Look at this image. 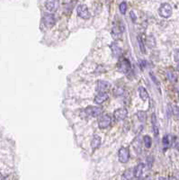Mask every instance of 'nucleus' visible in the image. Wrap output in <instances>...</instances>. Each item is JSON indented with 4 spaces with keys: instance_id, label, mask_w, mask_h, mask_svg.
Here are the masks:
<instances>
[{
    "instance_id": "obj_24",
    "label": "nucleus",
    "mask_w": 179,
    "mask_h": 180,
    "mask_svg": "<svg viewBox=\"0 0 179 180\" xmlns=\"http://www.w3.org/2000/svg\"><path fill=\"white\" fill-rule=\"evenodd\" d=\"M133 147H134V149L136 150V151H139L140 150V140H139V138H136V140L134 141V142H133Z\"/></svg>"
},
{
    "instance_id": "obj_22",
    "label": "nucleus",
    "mask_w": 179,
    "mask_h": 180,
    "mask_svg": "<svg viewBox=\"0 0 179 180\" xmlns=\"http://www.w3.org/2000/svg\"><path fill=\"white\" fill-rule=\"evenodd\" d=\"M119 9H120V12H121L123 15H125L126 10H127V4H126V2L121 3V4H120V6H119Z\"/></svg>"
},
{
    "instance_id": "obj_5",
    "label": "nucleus",
    "mask_w": 179,
    "mask_h": 180,
    "mask_svg": "<svg viewBox=\"0 0 179 180\" xmlns=\"http://www.w3.org/2000/svg\"><path fill=\"white\" fill-rule=\"evenodd\" d=\"M118 158H119V161L122 163H127L130 158V151L128 148L123 147L119 150V153H118Z\"/></svg>"
},
{
    "instance_id": "obj_14",
    "label": "nucleus",
    "mask_w": 179,
    "mask_h": 180,
    "mask_svg": "<svg viewBox=\"0 0 179 180\" xmlns=\"http://www.w3.org/2000/svg\"><path fill=\"white\" fill-rule=\"evenodd\" d=\"M101 145V138L98 135H94L91 141V148L93 149V151L98 149Z\"/></svg>"
},
{
    "instance_id": "obj_3",
    "label": "nucleus",
    "mask_w": 179,
    "mask_h": 180,
    "mask_svg": "<svg viewBox=\"0 0 179 180\" xmlns=\"http://www.w3.org/2000/svg\"><path fill=\"white\" fill-rule=\"evenodd\" d=\"M117 69H118V70L120 72L126 74L131 69L130 62L129 61V59H123L119 60V62L117 63Z\"/></svg>"
},
{
    "instance_id": "obj_2",
    "label": "nucleus",
    "mask_w": 179,
    "mask_h": 180,
    "mask_svg": "<svg viewBox=\"0 0 179 180\" xmlns=\"http://www.w3.org/2000/svg\"><path fill=\"white\" fill-rule=\"evenodd\" d=\"M158 13H159L160 16H162L164 18H168L172 15V6L167 3H164L160 5Z\"/></svg>"
},
{
    "instance_id": "obj_18",
    "label": "nucleus",
    "mask_w": 179,
    "mask_h": 180,
    "mask_svg": "<svg viewBox=\"0 0 179 180\" xmlns=\"http://www.w3.org/2000/svg\"><path fill=\"white\" fill-rule=\"evenodd\" d=\"M151 122H152V127H153L154 134L155 136L157 135L158 133V128H157V117H156V114H152V117H151Z\"/></svg>"
},
{
    "instance_id": "obj_30",
    "label": "nucleus",
    "mask_w": 179,
    "mask_h": 180,
    "mask_svg": "<svg viewBox=\"0 0 179 180\" xmlns=\"http://www.w3.org/2000/svg\"><path fill=\"white\" fill-rule=\"evenodd\" d=\"M168 180H177L175 177H170L169 178H168Z\"/></svg>"
},
{
    "instance_id": "obj_15",
    "label": "nucleus",
    "mask_w": 179,
    "mask_h": 180,
    "mask_svg": "<svg viewBox=\"0 0 179 180\" xmlns=\"http://www.w3.org/2000/svg\"><path fill=\"white\" fill-rule=\"evenodd\" d=\"M143 169H144V164L140 163L139 165H137L135 167V168H133V170H134V177L137 178H140L142 176Z\"/></svg>"
},
{
    "instance_id": "obj_12",
    "label": "nucleus",
    "mask_w": 179,
    "mask_h": 180,
    "mask_svg": "<svg viewBox=\"0 0 179 180\" xmlns=\"http://www.w3.org/2000/svg\"><path fill=\"white\" fill-rule=\"evenodd\" d=\"M109 96L107 93H99L94 99V102L96 104H102L103 103H104L107 99H108Z\"/></svg>"
},
{
    "instance_id": "obj_16",
    "label": "nucleus",
    "mask_w": 179,
    "mask_h": 180,
    "mask_svg": "<svg viewBox=\"0 0 179 180\" xmlns=\"http://www.w3.org/2000/svg\"><path fill=\"white\" fill-rule=\"evenodd\" d=\"M134 178V170L133 168H129L124 171L123 174V180H131Z\"/></svg>"
},
{
    "instance_id": "obj_28",
    "label": "nucleus",
    "mask_w": 179,
    "mask_h": 180,
    "mask_svg": "<svg viewBox=\"0 0 179 180\" xmlns=\"http://www.w3.org/2000/svg\"><path fill=\"white\" fill-rule=\"evenodd\" d=\"M130 18H131L132 22H136L137 17H136V15H135V14H134V12H133V11H131V12L130 13Z\"/></svg>"
},
{
    "instance_id": "obj_8",
    "label": "nucleus",
    "mask_w": 179,
    "mask_h": 180,
    "mask_svg": "<svg viewBox=\"0 0 179 180\" xmlns=\"http://www.w3.org/2000/svg\"><path fill=\"white\" fill-rule=\"evenodd\" d=\"M111 88V84L105 80H99L96 84V91L98 93H105Z\"/></svg>"
},
{
    "instance_id": "obj_29",
    "label": "nucleus",
    "mask_w": 179,
    "mask_h": 180,
    "mask_svg": "<svg viewBox=\"0 0 179 180\" xmlns=\"http://www.w3.org/2000/svg\"><path fill=\"white\" fill-rule=\"evenodd\" d=\"M174 59L177 62H179V50H177L176 53H175V56H174Z\"/></svg>"
},
{
    "instance_id": "obj_19",
    "label": "nucleus",
    "mask_w": 179,
    "mask_h": 180,
    "mask_svg": "<svg viewBox=\"0 0 179 180\" xmlns=\"http://www.w3.org/2000/svg\"><path fill=\"white\" fill-rule=\"evenodd\" d=\"M137 117H138L139 121L141 122V123H145L146 120H147V114H146V113L143 112V111H139V112L137 113Z\"/></svg>"
},
{
    "instance_id": "obj_25",
    "label": "nucleus",
    "mask_w": 179,
    "mask_h": 180,
    "mask_svg": "<svg viewBox=\"0 0 179 180\" xmlns=\"http://www.w3.org/2000/svg\"><path fill=\"white\" fill-rule=\"evenodd\" d=\"M172 111H173V114L175 116H177V118H179V106L177 105H174L172 107Z\"/></svg>"
},
{
    "instance_id": "obj_26",
    "label": "nucleus",
    "mask_w": 179,
    "mask_h": 180,
    "mask_svg": "<svg viewBox=\"0 0 179 180\" xmlns=\"http://www.w3.org/2000/svg\"><path fill=\"white\" fill-rule=\"evenodd\" d=\"M147 42H148V44L150 45V47L151 48V47H153L154 45H155V40H154V38L152 36H150V37H148V39H147Z\"/></svg>"
},
{
    "instance_id": "obj_10",
    "label": "nucleus",
    "mask_w": 179,
    "mask_h": 180,
    "mask_svg": "<svg viewBox=\"0 0 179 180\" xmlns=\"http://www.w3.org/2000/svg\"><path fill=\"white\" fill-rule=\"evenodd\" d=\"M59 5V0H46L45 7L50 12H55L58 10Z\"/></svg>"
},
{
    "instance_id": "obj_21",
    "label": "nucleus",
    "mask_w": 179,
    "mask_h": 180,
    "mask_svg": "<svg viewBox=\"0 0 179 180\" xmlns=\"http://www.w3.org/2000/svg\"><path fill=\"white\" fill-rule=\"evenodd\" d=\"M167 77L168 78V80H170V81H172V82H176V81L177 80V74H175V72L170 71V70L167 71Z\"/></svg>"
},
{
    "instance_id": "obj_32",
    "label": "nucleus",
    "mask_w": 179,
    "mask_h": 180,
    "mask_svg": "<svg viewBox=\"0 0 179 180\" xmlns=\"http://www.w3.org/2000/svg\"><path fill=\"white\" fill-rule=\"evenodd\" d=\"M177 70H178V72H179V64L177 65Z\"/></svg>"
},
{
    "instance_id": "obj_4",
    "label": "nucleus",
    "mask_w": 179,
    "mask_h": 180,
    "mask_svg": "<svg viewBox=\"0 0 179 180\" xmlns=\"http://www.w3.org/2000/svg\"><path fill=\"white\" fill-rule=\"evenodd\" d=\"M77 15L83 19H88L90 17V13L88 11V8L86 5H80L77 8Z\"/></svg>"
},
{
    "instance_id": "obj_6",
    "label": "nucleus",
    "mask_w": 179,
    "mask_h": 180,
    "mask_svg": "<svg viewBox=\"0 0 179 180\" xmlns=\"http://www.w3.org/2000/svg\"><path fill=\"white\" fill-rule=\"evenodd\" d=\"M42 22L44 24V25L46 26L47 28H51L53 27L55 23H56V19L54 17V15L52 14H44L43 17H42Z\"/></svg>"
},
{
    "instance_id": "obj_1",
    "label": "nucleus",
    "mask_w": 179,
    "mask_h": 180,
    "mask_svg": "<svg viewBox=\"0 0 179 180\" xmlns=\"http://www.w3.org/2000/svg\"><path fill=\"white\" fill-rule=\"evenodd\" d=\"M102 114V108L98 106H88L84 110V114L86 117H100Z\"/></svg>"
},
{
    "instance_id": "obj_17",
    "label": "nucleus",
    "mask_w": 179,
    "mask_h": 180,
    "mask_svg": "<svg viewBox=\"0 0 179 180\" xmlns=\"http://www.w3.org/2000/svg\"><path fill=\"white\" fill-rule=\"evenodd\" d=\"M139 94H140V97L141 98L142 101H147L148 98H149V94L147 92V90L143 87H139Z\"/></svg>"
},
{
    "instance_id": "obj_9",
    "label": "nucleus",
    "mask_w": 179,
    "mask_h": 180,
    "mask_svg": "<svg viewBox=\"0 0 179 180\" xmlns=\"http://www.w3.org/2000/svg\"><path fill=\"white\" fill-rule=\"evenodd\" d=\"M111 122H112L111 117L108 114H104L100 117V119L98 121V126L100 129H106L110 126Z\"/></svg>"
},
{
    "instance_id": "obj_23",
    "label": "nucleus",
    "mask_w": 179,
    "mask_h": 180,
    "mask_svg": "<svg viewBox=\"0 0 179 180\" xmlns=\"http://www.w3.org/2000/svg\"><path fill=\"white\" fill-rule=\"evenodd\" d=\"M138 42H139V44H140V51L142 52V53H145V46H144V44H143V42H142V40L140 39V36H138Z\"/></svg>"
},
{
    "instance_id": "obj_7",
    "label": "nucleus",
    "mask_w": 179,
    "mask_h": 180,
    "mask_svg": "<svg viewBox=\"0 0 179 180\" xmlns=\"http://www.w3.org/2000/svg\"><path fill=\"white\" fill-rule=\"evenodd\" d=\"M128 115V111L125 109V108H120V109H117L114 111L113 113V117L116 121L118 122H121V121H123Z\"/></svg>"
},
{
    "instance_id": "obj_20",
    "label": "nucleus",
    "mask_w": 179,
    "mask_h": 180,
    "mask_svg": "<svg viewBox=\"0 0 179 180\" xmlns=\"http://www.w3.org/2000/svg\"><path fill=\"white\" fill-rule=\"evenodd\" d=\"M143 141H144V145H145L146 148L150 149L151 147V145H152V140H151V138L149 135H145L143 137Z\"/></svg>"
},
{
    "instance_id": "obj_31",
    "label": "nucleus",
    "mask_w": 179,
    "mask_h": 180,
    "mask_svg": "<svg viewBox=\"0 0 179 180\" xmlns=\"http://www.w3.org/2000/svg\"><path fill=\"white\" fill-rule=\"evenodd\" d=\"M158 180H167V179L166 178H163V177H160V178H159V179H158Z\"/></svg>"
},
{
    "instance_id": "obj_11",
    "label": "nucleus",
    "mask_w": 179,
    "mask_h": 180,
    "mask_svg": "<svg viewBox=\"0 0 179 180\" xmlns=\"http://www.w3.org/2000/svg\"><path fill=\"white\" fill-rule=\"evenodd\" d=\"M110 48L112 50V52L113 54L114 57H120L123 53V50L122 48L117 44V42H113L111 45H110Z\"/></svg>"
},
{
    "instance_id": "obj_13",
    "label": "nucleus",
    "mask_w": 179,
    "mask_h": 180,
    "mask_svg": "<svg viewBox=\"0 0 179 180\" xmlns=\"http://www.w3.org/2000/svg\"><path fill=\"white\" fill-rule=\"evenodd\" d=\"M123 30L121 28L120 25H114V26L113 27V30H112V35L113 36V38L115 40L119 39L122 35V32H123Z\"/></svg>"
},
{
    "instance_id": "obj_27",
    "label": "nucleus",
    "mask_w": 179,
    "mask_h": 180,
    "mask_svg": "<svg viewBox=\"0 0 179 180\" xmlns=\"http://www.w3.org/2000/svg\"><path fill=\"white\" fill-rule=\"evenodd\" d=\"M162 142H163V145H164V147H167L168 145H169V140H168V136H165L164 138H163V141H162Z\"/></svg>"
}]
</instances>
